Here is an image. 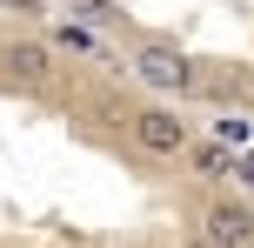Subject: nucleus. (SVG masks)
Returning a JSON list of instances; mask_svg holds the SVG:
<instances>
[{"label": "nucleus", "instance_id": "obj_1", "mask_svg": "<svg viewBox=\"0 0 254 248\" xmlns=\"http://www.w3.org/2000/svg\"><path fill=\"white\" fill-rule=\"evenodd\" d=\"M134 141L147 148V155H181V148H188V121H181L174 107H140L134 114Z\"/></svg>", "mask_w": 254, "mask_h": 248}, {"label": "nucleus", "instance_id": "obj_2", "mask_svg": "<svg viewBox=\"0 0 254 248\" xmlns=\"http://www.w3.org/2000/svg\"><path fill=\"white\" fill-rule=\"evenodd\" d=\"M201 242L207 248H254V208H248V201H214Z\"/></svg>", "mask_w": 254, "mask_h": 248}, {"label": "nucleus", "instance_id": "obj_3", "mask_svg": "<svg viewBox=\"0 0 254 248\" xmlns=\"http://www.w3.org/2000/svg\"><path fill=\"white\" fill-rule=\"evenodd\" d=\"M134 74L140 81H147V87H161V94H181V87H188V54H174V47H140L134 54Z\"/></svg>", "mask_w": 254, "mask_h": 248}, {"label": "nucleus", "instance_id": "obj_4", "mask_svg": "<svg viewBox=\"0 0 254 248\" xmlns=\"http://www.w3.org/2000/svg\"><path fill=\"white\" fill-rule=\"evenodd\" d=\"M7 74L27 81V87H40V81H54V54L40 47V40H13L7 47Z\"/></svg>", "mask_w": 254, "mask_h": 248}, {"label": "nucleus", "instance_id": "obj_5", "mask_svg": "<svg viewBox=\"0 0 254 248\" xmlns=\"http://www.w3.org/2000/svg\"><path fill=\"white\" fill-rule=\"evenodd\" d=\"M194 168H201V174H221V168H228V148H221V141L194 148Z\"/></svg>", "mask_w": 254, "mask_h": 248}, {"label": "nucleus", "instance_id": "obj_6", "mask_svg": "<svg viewBox=\"0 0 254 248\" xmlns=\"http://www.w3.org/2000/svg\"><path fill=\"white\" fill-rule=\"evenodd\" d=\"M188 248H207V242H188Z\"/></svg>", "mask_w": 254, "mask_h": 248}]
</instances>
